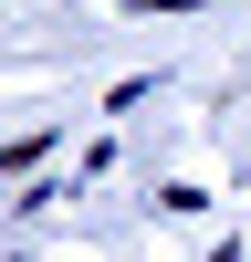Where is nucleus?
I'll return each instance as SVG.
<instances>
[{
  "instance_id": "f257e3e1",
  "label": "nucleus",
  "mask_w": 251,
  "mask_h": 262,
  "mask_svg": "<svg viewBox=\"0 0 251 262\" xmlns=\"http://www.w3.org/2000/svg\"><path fill=\"white\" fill-rule=\"evenodd\" d=\"M136 11H188V0H136Z\"/></svg>"
}]
</instances>
